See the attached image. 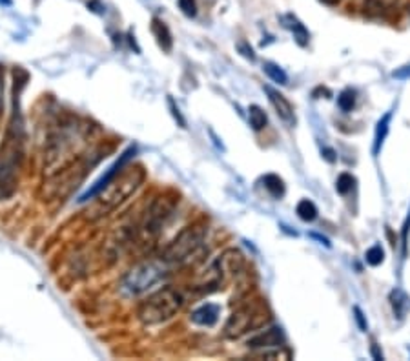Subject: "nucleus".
<instances>
[{
  "label": "nucleus",
  "instance_id": "obj_1",
  "mask_svg": "<svg viewBox=\"0 0 410 361\" xmlns=\"http://www.w3.org/2000/svg\"><path fill=\"white\" fill-rule=\"evenodd\" d=\"M29 80V73L22 68L13 70V112L6 128L4 141L0 145V201H8L19 188L26 159V126L20 112V94Z\"/></svg>",
  "mask_w": 410,
  "mask_h": 361
},
{
  "label": "nucleus",
  "instance_id": "obj_2",
  "mask_svg": "<svg viewBox=\"0 0 410 361\" xmlns=\"http://www.w3.org/2000/svg\"><path fill=\"white\" fill-rule=\"evenodd\" d=\"M146 181V170L142 166H124L121 174L104 188L95 199L97 201L89 207V219H101L121 207L122 202L130 199L133 193L142 186Z\"/></svg>",
  "mask_w": 410,
  "mask_h": 361
},
{
  "label": "nucleus",
  "instance_id": "obj_3",
  "mask_svg": "<svg viewBox=\"0 0 410 361\" xmlns=\"http://www.w3.org/2000/svg\"><path fill=\"white\" fill-rule=\"evenodd\" d=\"M179 202V193L175 192H164L157 196L152 201L148 208H146L145 216L140 217L139 223L136 226L128 228V235H130V244H148L152 241L157 240V235L161 234L164 223L173 214L175 207Z\"/></svg>",
  "mask_w": 410,
  "mask_h": 361
},
{
  "label": "nucleus",
  "instance_id": "obj_4",
  "mask_svg": "<svg viewBox=\"0 0 410 361\" xmlns=\"http://www.w3.org/2000/svg\"><path fill=\"white\" fill-rule=\"evenodd\" d=\"M184 305V295L173 286H164L148 295L137 309V318L142 325H159L172 319Z\"/></svg>",
  "mask_w": 410,
  "mask_h": 361
},
{
  "label": "nucleus",
  "instance_id": "obj_5",
  "mask_svg": "<svg viewBox=\"0 0 410 361\" xmlns=\"http://www.w3.org/2000/svg\"><path fill=\"white\" fill-rule=\"evenodd\" d=\"M206 234H208V223L203 219L193 221L191 225L184 226L175 237L168 243V246L163 250L161 259L168 263L170 267L173 265H182L188 263L205 244Z\"/></svg>",
  "mask_w": 410,
  "mask_h": 361
},
{
  "label": "nucleus",
  "instance_id": "obj_6",
  "mask_svg": "<svg viewBox=\"0 0 410 361\" xmlns=\"http://www.w3.org/2000/svg\"><path fill=\"white\" fill-rule=\"evenodd\" d=\"M268 321H270V312H268L265 301H248V303L239 307L235 312H232V316L224 325V336L230 339H237L244 334L259 330Z\"/></svg>",
  "mask_w": 410,
  "mask_h": 361
},
{
  "label": "nucleus",
  "instance_id": "obj_7",
  "mask_svg": "<svg viewBox=\"0 0 410 361\" xmlns=\"http://www.w3.org/2000/svg\"><path fill=\"white\" fill-rule=\"evenodd\" d=\"M168 270L170 265L164 263L161 258L152 259V261H142L122 277L121 288L130 295L142 294L154 285H157L159 281H163V277L168 274Z\"/></svg>",
  "mask_w": 410,
  "mask_h": 361
},
{
  "label": "nucleus",
  "instance_id": "obj_8",
  "mask_svg": "<svg viewBox=\"0 0 410 361\" xmlns=\"http://www.w3.org/2000/svg\"><path fill=\"white\" fill-rule=\"evenodd\" d=\"M136 152H137L136 146H130V148H128L126 152H122L121 157H119V159H117L115 163H113L112 166H110V168L106 170V174H104L103 177L97 179V181H95V184L91 188H89L88 192L82 193V196H80L79 201L80 202H86V201H89V199H95V197H97L98 193L103 192L104 188L108 186V184L112 183V181L117 177V175L121 174L122 170H124V166H126V164H128V161L131 159V155H136Z\"/></svg>",
  "mask_w": 410,
  "mask_h": 361
},
{
  "label": "nucleus",
  "instance_id": "obj_9",
  "mask_svg": "<svg viewBox=\"0 0 410 361\" xmlns=\"http://www.w3.org/2000/svg\"><path fill=\"white\" fill-rule=\"evenodd\" d=\"M284 334L279 327H272L265 332L257 334L252 339H248V347L263 351V348H283L284 345Z\"/></svg>",
  "mask_w": 410,
  "mask_h": 361
},
{
  "label": "nucleus",
  "instance_id": "obj_10",
  "mask_svg": "<svg viewBox=\"0 0 410 361\" xmlns=\"http://www.w3.org/2000/svg\"><path fill=\"white\" fill-rule=\"evenodd\" d=\"M265 91H266V95H268V101H270V104L274 106L275 112H277V115H279V117L283 119L286 124L294 126L295 115H294V108H292V104H290L288 98L284 97L283 94H279L277 89L272 88V86H265Z\"/></svg>",
  "mask_w": 410,
  "mask_h": 361
},
{
  "label": "nucleus",
  "instance_id": "obj_11",
  "mask_svg": "<svg viewBox=\"0 0 410 361\" xmlns=\"http://www.w3.org/2000/svg\"><path fill=\"white\" fill-rule=\"evenodd\" d=\"M221 309L214 303H206V305L199 307L191 312L190 319L191 323L199 325V327H214L217 323V319H219Z\"/></svg>",
  "mask_w": 410,
  "mask_h": 361
},
{
  "label": "nucleus",
  "instance_id": "obj_12",
  "mask_svg": "<svg viewBox=\"0 0 410 361\" xmlns=\"http://www.w3.org/2000/svg\"><path fill=\"white\" fill-rule=\"evenodd\" d=\"M152 33H154V37L157 38L159 47L163 50L164 53H170L173 50V37L170 28L166 26L164 20H161L159 17H154L152 19Z\"/></svg>",
  "mask_w": 410,
  "mask_h": 361
},
{
  "label": "nucleus",
  "instance_id": "obj_13",
  "mask_svg": "<svg viewBox=\"0 0 410 361\" xmlns=\"http://www.w3.org/2000/svg\"><path fill=\"white\" fill-rule=\"evenodd\" d=\"M390 121H392V113L387 112L376 124V133H374V155H379L383 145H385V139L388 135V130H390Z\"/></svg>",
  "mask_w": 410,
  "mask_h": 361
},
{
  "label": "nucleus",
  "instance_id": "obj_14",
  "mask_svg": "<svg viewBox=\"0 0 410 361\" xmlns=\"http://www.w3.org/2000/svg\"><path fill=\"white\" fill-rule=\"evenodd\" d=\"M283 22L290 31L294 33V38L298 40L299 46H307L308 37H310V35H308V29L305 28V24L301 22L298 17H294V15H284Z\"/></svg>",
  "mask_w": 410,
  "mask_h": 361
},
{
  "label": "nucleus",
  "instance_id": "obj_15",
  "mask_svg": "<svg viewBox=\"0 0 410 361\" xmlns=\"http://www.w3.org/2000/svg\"><path fill=\"white\" fill-rule=\"evenodd\" d=\"M390 305L392 310H394V314L397 316V319H403L407 316V312L410 310V297L405 294V292L401 290V288H394L390 292Z\"/></svg>",
  "mask_w": 410,
  "mask_h": 361
},
{
  "label": "nucleus",
  "instance_id": "obj_16",
  "mask_svg": "<svg viewBox=\"0 0 410 361\" xmlns=\"http://www.w3.org/2000/svg\"><path fill=\"white\" fill-rule=\"evenodd\" d=\"M263 183H265V188L268 190V193H270L274 199H279V197L284 196V183L279 175H274V174L265 175Z\"/></svg>",
  "mask_w": 410,
  "mask_h": 361
},
{
  "label": "nucleus",
  "instance_id": "obj_17",
  "mask_svg": "<svg viewBox=\"0 0 410 361\" xmlns=\"http://www.w3.org/2000/svg\"><path fill=\"white\" fill-rule=\"evenodd\" d=\"M248 119H250V126L256 131L263 130V128L266 126V122H268L266 113L263 112L261 106H257V104H252V106L248 108Z\"/></svg>",
  "mask_w": 410,
  "mask_h": 361
},
{
  "label": "nucleus",
  "instance_id": "obj_18",
  "mask_svg": "<svg viewBox=\"0 0 410 361\" xmlns=\"http://www.w3.org/2000/svg\"><path fill=\"white\" fill-rule=\"evenodd\" d=\"M295 214L299 216V219L307 221H314L317 217V207L314 205L312 201H308V199H303V201L298 202V208H295Z\"/></svg>",
  "mask_w": 410,
  "mask_h": 361
},
{
  "label": "nucleus",
  "instance_id": "obj_19",
  "mask_svg": "<svg viewBox=\"0 0 410 361\" xmlns=\"http://www.w3.org/2000/svg\"><path fill=\"white\" fill-rule=\"evenodd\" d=\"M263 71H265L266 75L270 77L274 82H277V84H286V82H288V75L284 73L283 68H279V66L274 64V62H265V64H263Z\"/></svg>",
  "mask_w": 410,
  "mask_h": 361
},
{
  "label": "nucleus",
  "instance_id": "obj_20",
  "mask_svg": "<svg viewBox=\"0 0 410 361\" xmlns=\"http://www.w3.org/2000/svg\"><path fill=\"white\" fill-rule=\"evenodd\" d=\"M354 104H356L354 91H350V89L341 91L339 97H337V106H339L341 112H350V110L354 108Z\"/></svg>",
  "mask_w": 410,
  "mask_h": 361
},
{
  "label": "nucleus",
  "instance_id": "obj_21",
  "mask_svg": "<svg viewBox=\"0 0 410 361\" xmlns=\"http://www.w3.org/2000/svg\"><path fill=\"white\" fill-rule=\"evenodd\" d=\"M367 263L370 265V267H378V265H381L383 259H385V252H383V249L379 246V244H374L372 249L367 250Z\"/></svg>",
  "mask_w": 410,
  "mask_h": 361
},
{
  "label": "nucleus",
  "instance_id": "obj_22",
  "mask_svg": "<svg viewBox=\"0 0 410 361\" xmlns=\"http://www.w3.org/2000/svg\"><path fill=\"white\" fill-rule=\"evenodd\" d=\"M354 183H356V179L352 177V175H350V174H341L339 177H337L336 190L341 193V196H346L349 192H352Z\"/></svg>",
  "mask_w": 410,
  "mask_h": 361
},
{
  "label": "nucleus",
  "instance_id": "obj_23",
  "mask_svg": "<svg viewBox=\"0 0 410 361\" xmlns=\"http://www.w3.org/2000/svg\"><path fill=\"white\" fill-rule=\"evenodd\" d=\"M179 8L186 17H196L197 15L196 0H179Z\"/></svg>",
  "mask_w": 410,
  "mask_h": 361
},
{
  "label": "nucleus",
  "instance_id": "obj_24",
  "mask_svg": "<svg viewBox=\"0 0 410 361\" xmlns=\"http://www.w3.org/2000/svg\"><path fill=\"white\" fill-rule=\"evenodd\" d=\"M168 106H170V110H172L173 119H175V121L179 122V126L186 128V119L182 117L181 110H179V106H177V104H175V101H173L172 97H168Z\"/></svg>",
  "mask_w": 410,
  "mask_h": 361
},
{
  "label": "nucleus",
  "instance_id": "obj_25",
  "mask_svg": "<svg viewBox=\"0 0 410 361\" xmlns=\"http://www.w3.org/2000/svg\"><path fill=\"white\" fill-rule=\"evenodd\" d=\"M237 50L241 52L242 57H247L248 61H256V53H254L252 47L248 46V43H244V40H242V43H239Z\"/></svg>",
  "mask_w": 410,
  "mask_h": 361
},
{
  "label": "nucleus",
  "instance_id": "obj_26",
  "mask_svg": "<svg viewBox=\"0 0 410 361\" xmlns=\"http://www.w3.org/2000/svg\"><path fill=\"white\" fill-rule=\"evenodd\" d=\"M392 77L397 80H409L410 79V62L405 66H401L400 70H396L392 73Z\"/></svg>",
  "mask_w": 410,
  "mask_h": 361
},
{
  "label": "nucleus",
  "instance_id": "obj_27",
  "mask_svg": "<svg viewBox=\"0 0 410 361\" xmlns=\"http://www.w3.org/2000/svg\"><path fill=\"white\" fill-rule=\"evenodd\" d=\"M354 314H356V321H358L359 328H361L363 332H367V330H368V323H367V319H365L363 310L359 309V307H354Z\"/></svg>",
  "mask_w": 410,
  "mask_h": 361
},
{
  "label": "nucleus",
  "instance_id": "obj_28",
  "mask_svg": "<svg viewBox=\"0 0 410 361\" xmlns=\"http://www.w3.org/2000/svg\"><path fill=\"white\" fill-rule=\"evenodd\" d=\"M409 232H410V212H409V217L405 219V223H403V253H407V241H409Z\"/></svg>",
  "mask_w": 410,
  "mask_h": 361
},
{
  "label": "nucleus",
  "instance_id": "obj_29",
  "mask_svg": "<svg viewBox=\"0 0 410 361\" xmlns=\"http://www.w3.org/2000/svg\"><path fill=\"white\" fill-rule=\"evenodd\" d=\"M334 150H330V148H325V150H323V157H325L326 161H328V163H334V161H336V157H334Z\"/></svg>",
  "mask_w": 410,
  "mask_h": 361
},
{
  "label": "nucleus",
  "instance_id": "obj_30",
  "mask_svg": "<svg viewBox=\"0 0 410 361\" xmlns=\"http://www.w3.org/2000/svg\"><path fill=\"white\" fill-rule=\"evenodd\" d=\"M88 8L91 11H95V13H103V10H104L103 4H101V2H89Z\"/></svg>",
  "mask_w": 410,
  "mask_h": 361
},
{
  "label": "nucleus",
  "instance_id": "obj_31",
  "mask_svg": "<svg viewBox=\"0 0 410 361\" xmlns=\"http://www.w3.org/2000/svg\"><path fill=\"white\" fill-rule=\"evenodd\" d=\"M310 235H312L314 240H317L319 243L325 244V246H328V249H330V243H328V240H326V237H323V235H319V234H310Z\"/></svg>",
  "mask_w": 410,
  "mask_h": 361
},
{
  "label": "nucleus",
  "instance_id": "obj_32",
  "mask_svg": "<svg viewBox=\"0 0 410 361\" xmlns=\"http://www.w3.org/2000/svg\"><path fill=\"white\" fill-rule=\"evenodd\" d=\"M2 89H4V70H0V108H2Z\"/></svg>",
  "mask_w": 410,
  "mask_h": 361
},
{
  "label": "nucleus",
  "instance_id": "obj_33",
  "mask_svg": "<svg viewBox=\"0 0 410 361\" xmlns=\"http://www.w3.org/2000/svg\"><path fill=\"white\" fill-rule=\"evenodd\" d=\"M372 356H374V360H378V361L383 360V354L378 351V347H376V345L372 347Z\"/></svg>",
  "mask_w": 410,
  "mask_h": 361
},
{
  "label": "nucleus",
  "instance_id": "obj_34",
  "mask_svg": "<svg viewBox=\"0 0 410 361\" xmlns=\"http://www.w3.org/2000/svg\"><path fill=\"white\" fill-rule=\"evenodd\" d=\"M325 2H328V4H336V2H339V0H325Z\"/></svg>",
  "mask_w": 410,
  "mask_h": 361
},
{
  "label": "nucleus",
  "instance_id": "obj_35",
  "mask_svg": "<svg viewBox=\"0 0 410 361\" xmlns=\"http://www.w3.org/2000/svg\"><path fill=\"white\" fill-rule=\"evenodd\" d=\"M0 2H4L6 6H11V0H0Z\"/></svg>",
  "mask_w": 410,
  "mask_h": 361
},
{
  "label": "nucleus",
  "instance_id": "obj_36",
  "mask_svg": "<svg viewBox=\"0 0 410 361\" xmlns=\"http://www.w3.org/2000/svg\"><path fill=\"white\" fill-rule=\"evenodd\" d=\"M385 2H387V0H385Z\"/></svg>",
  "mask_w": 410,
  "mask_h": 361
}]
</instances>
